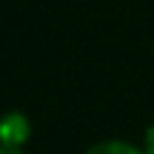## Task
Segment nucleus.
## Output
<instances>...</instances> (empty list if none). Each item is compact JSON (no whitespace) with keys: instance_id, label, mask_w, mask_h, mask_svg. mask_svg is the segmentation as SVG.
<instances>
[{"instance_id":"f257e3e1","label":"nucleus","mask_w":154,"mask_h":154,"mask_svg":"<svg viewBox=\"0 0 154 154\" xmlns=\"http://www.w3.org/2000/svg\"><path fill=\"white\" fill-rule=\"evenodd\" d=\"M32 137V123L23 111H6L0 117V143L3 146H14L23 149Z\"/></svg>"},{"instance_id":"f03ea898","label":"nucleus","mask_w":154,"mask_h":154,"mask_svg":"<svg viewBox=\"0 0 154 154\" xmlns=\"http://www.w3.org/2000/svg\"><path fill=\"white\" fill-rule=\"evenodd\" d=\"M83 154H146V149L137 143H128V140H100V143L88 146Z\"/></svg>"},{"instance_id":"7ed1b4c3","label":"nucleus","mask_w":154,"mask_h":154,"mask_svg":"<svg viewBox=\"0 0 154 154\" xmlns=\"http://www.w3.org/2000/svg\"><path fill=\"white\" fill-rule=\"evenodd\" d=\"M143 149H146V154H154V123L149 128H146V137H143Z\"/></svg>"},{"instance_id":"20e7f679","label":"nucleus","mask_w":154,"mask_h":154,"mask_svg":"<svg viewBox=\"0 0 154 154\" xmlns=\"http://www.w3.org/2000/svg\"><path fill=\"white\" fill-rule=\"evenodd\" d=\"M0 154H26L23 149H14V146H3L0 143Z\"/></svg>"}]
</instances>
